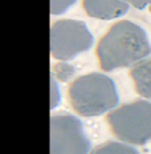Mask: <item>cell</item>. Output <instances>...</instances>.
<instances>
[{"instance_id":"ba28073f","label":"cell","mask_w":151,"mask_h":154,"mask_svg":"<svg viewBox=\"0 0 151 154\" xmlns=\"http://www.w3.org/2000/svg\"><path fill=\"white\" fill-rule=\"evenodd\" d=\"M90 154H139L137 149L125 142H107L95 147Z\"/></svg>"},{"instance_id":"6da1fadb","label":"cell","mask_w":151,"mask_h":154,"mask_svg":"<svg viewBox=\"0 0 151 154\" xmlns=\"http://www.w3.org/2000/svg\"><path fill=\"white\" fill-rule=\"evenodd\" d=\"M151 54L146 31L130 20L115 23L97 45L101 68L106 72L135 66Z\"/></svg>"},{"instance_id":"52a82bcc","label":"cell","mask_w":151,"mask_h":154,"mask_svg":"<svg viewBox=\"0 0 151 154\" xmlns=\"http://www.w3.org/2000/svg\"><path fill=\"white\" fill-rule=\"evenodd\" d=\"M130 76L138 94L151 100V60H143L133 66Z\"/></svg>"},{"instance_id":"4fadbf2b","label":"cell","mask_w":151,"mask_h":154,"mask_svg":"<svg viewBox=\"0 0 151 154\" xmlns=\"http://www.w3.org/2000/svg\"><path fill=\"white\" fill-rule=\"evenodd\" d=\"M150 12H151V5H150Z\"/></svg>"},{"instance_id":"277c9868","label":"cell","mask_w":151,"mask_h":154,"mask_svg":"<svg viewBox=\"0 0 151 154\" xmlns=\"http://www.w3.org/2000/svg\"><path fill=\"white\" fill-rule=\"evenodd\" d=\"M93 45V36L85 23L80 20L56 21L49 32V51L56 60L68 61L77 54L89 51Z\"/></svg>"},{"instance_id":"8992f818","label":"cell","mask_w":151,"mask_h":154,"mask_svg":"<svg viewBox=\"0 0 151 154\" xmlns=\"http://www.w3.org/2000/svg\"><path fill=\"white\" fill-rule=\"evenodd\" d=\"M86 15L98 20H114L128 11V4L122 0H82Z\"/></svg>"},{"instance_id":"7c38bea8","label":"cell","mask_w":151,"mask_h":154,"mask_svg":"<svg viewBox=\"0 0 151 154\" xmlns=\"http://www.w3.org/2000/svg\"><path fill=\"white\" fill-rule=\"evenodd\" d=\"M128 5H133L137 9H144L147 5H151V0H122Z\"/></svg>"},{"instance_id":"7a4b0ae2","label":"cell","mask_w":151,"mask_h":154,"mask_svg":"<svg viewBox=\"0 0 151 154\" xmlns=\"http://www.w3.org/2000/svg\"><path fill=\"white\" fill-rule=\"evenodd\" d=\"M69 98L73 109L82 117L101 116L119 101L114 81L97 72L76 79L69 88Z\"/></svg>"},{"instance_id":"5b68a950","label":"cell","mask_w":151,"mask_h":154,"mask_svg":"<svg viewBox=\"0 0 151 154\" xmlns=\"http://www.w3.org/2000/svg\"><path fill=\"white\" fill-rule=\"evenodd\" d=\"M49 154H89L90 141L81 121L70 114H57L49 122Z\"/></svg>"},{"instance_id":"8fae6325","label":"cell","mask_w":151,"mask_h":154,"mask_svg":"<svg viewBox=\"0 0 151 154\" xmlns=\"http://www.w3.org/2000/svg\"><path fill=\"white\" fill-rule=\"evenodd\" d=\"M61 101V93H60V88H59V81L56 79H53L50 76V109H54Z\"/></svg>"},{"instance_id":"30bf717a","label":"cell","mask_w":151,"mask_h":154,"mask_svg":"<svg viewBox=\"0 0 151 154\" xmlns=\"http://www.w3.org/2000/svg\"><path fill=\"white\" fill-rule=\"evenodd\" d=\"M76 3V0H49V9L52 15H61L66 12Z\"/></svg>"},{"instance_id":"3957f363","label":"cell","mask_w":151,"mask_h":154,"mask_svg":"<svg viewBox=\"0 0 151 154\" xmlns=\"http://www.w3.org/2000/svg\"><path fill=\"white\" fill-rule=\"evenodd\" d=\"M107 122L117 138L128 145L151 142V102L138 100L110 112Z\"/></svg>"},{"instance_id":"9c48e42d","label":"cell","mask_w":151,"mask_h":154,"mask_svg":"<svg viewBox=\"0 0 151 154\" xmlns=\"http://www.w3.org/2000/svg\"><path fill=\"white\" fill-rule=\"evenodd\" d=\"M74 68L69 64H66L65 61H61L59 64L53 66V70H52V77L56 79L57 81H61V82H66L69 81L70 79L74 75Z\"/></svg>"}]
</instances>
